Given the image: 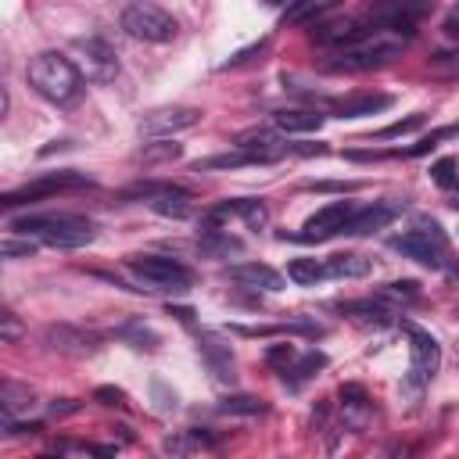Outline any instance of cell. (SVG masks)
<instances>
[{
	"mask_svg": "<svg viewBox=\"0 0 459 459\" xmlns=\"http://www.w3.org/2000/svg\"><path fill=\"white\" fill-rule=\"evenodd\" d=\"M377 26H380V22H377ZM409 40H413L409 33H398V29L380 26V29H373L366 40H359V44H352V47H341V51H330L327 69H330V72H370V69H384V65H391V62L405 51Z\"/></svg>",
	"mask_w": 459,
	"mask_h": 459,
	"instance_id": "3",
	"label": "cell"
},
{
	"mask_svg": "<svg viewBox=\"0 0 459 459\" xmlns=\"http://www.w3.org/2000/svg\"><path fill=\"white\" fill-rule=\"evenodd\" d=\"M352 215H355L352 201H330V204H323L320 212H313V215L305 219L302 234H295L291 241H302V245H320V241H330V238L345 234V226L352 222Z\"/></svg>",
	"mask_w": 459,
	"mask_h": 459,
	"instance_id": "9",
	"label": "cell"
},
{
	"mask_svg": "<svg viewBox=\"0 0 459 459\" xmlns=\"http://www.w3.org/2000/svg\"><path fill=\"white\" fill-rule=\"evenodd\" d=\"M420 126H423V112H416V115H409V119H402V122L384 126L377 137H380V140H391V137H405V133H413V129H420Z\"/></svg>",
	"mask_w": 459,
	"mask_h": 459,
	"instance_id": "32",
	"label": "cell"
},
{
	"mask_svg": "<svg viewBox=\"0 0 459 459\" xmlns=\"http://www.w3.org/2000/svg\"><path fill=\"white\" fill-rule=\"evenodd\" d=\"M197 248L208 252V255H241V241L222 234V230H204V238L197 241Z\"/></svg>",
	"mask_w": 459,
	"mask_h": 459,
	"instance_id": "26",
	"label": "cell"
},
{
	"mask_svg": "<svg viewBox=\"0 0 459 459\" xmlns=\"http://www.w3.org/2000/svg\"><path fill=\"white\" fill-rule=\"evenodd\" d=\"M391 248L402 252L405 259L420 263V266H430V270H441L445 266V234H441V226L434 219H416L413 230H405V234L391 238Z\"/></svg>",
	"mask_w": 459,
	"mask_h": 459,
	"instance_id": "4",
	"label": "cell"
},
{
	"mask_svg": "<svg viewBox=\"0 0 459 459\" xmlns=\"http://www.w3.org/2000/svg\"><path fill=\"white\" fill-rule=\"evenodd\" d=\"M26 79H29V87L44 101H51L58 108L79 101V94H83V72H79V65L72 58L58 54V51H40L37 58H29Z\"/></svg>",
	"mask_w": 459,
	"mask_h": 459,
	"instance_id": "2",
	"label": "cell"
},
{
	"mask_svg": "<svg viewBox=\"0 0 459 459\" xmlns=\"http://www.w3.org/2000/svg\"><path fill=\"white\" fill-rule=\"evenodd\" d=\"M0 255H4V259H29V255H37V241H15V238H4V245H0Z\"/></svg>",
	"mask_w": 459,
	"mask_h": 459,
	"instance_id": "31",
	"label": "cell"
},
{
	"mask_svg": "<svg viewBox=\"0 0 459 459\" xmlns=\"http://www.w3.org/2000/svg\"><path fill=\"white\" fill-rule=\"evenodd\" d=\"M72 51L79 54V72L90 83H115L119 76V54L101 37H79L72 40Z\"/></svg>",
	"mask_w": 459,
	"mask_h": 459,
	"instance_id": "8",
	"label": "cell"
},
{
	"mask_svg": "<svg viewBox=\"0 0 459 459\" xmlns=\"http://www.w3.org/2000/svg\"><path fill=\"white\" fill-rule=\"evenodd\" d=\"M137 194H144V201L151 204V212H158L165 219H187L190 215V197L179 187L158 183V187H140Z\"/></svg>",
	"mask_w": 459,
	"mask_h": 459,
	"instance_id": "13",
	"label": "cell"
},
{
	"mask_svg": "<svg viewBox=\"0 0 459 459\" xmlns=\"http://www.w3.org/2000/svg\"><path fill=\"white\" fill-rule=\"evenodd\" d=\"M47 341H54V348L65 352V355H90L97 348V338L79 334V330H69V327H51L47 330Z\"/></svg>",
	"mask_w": 459,
	"mask_h": 459,
	"instance_id": "19",
	"label": "cell"
},
{
	"mask_svg": "<svg viewBox=\"0 0 459 459\" xmlns=\"http://www.w3.org/2000/svg\"><path fill=\"white\" fill-rule=\"evenodd\" d=\"M288 277L298 284V288H316L320 280H327V263H316V259H295L288 266Z\"/></svg>",
	"mask_w": 459,
	"mask_h": 459,
	"instance_id": "24",
	"label": "cell"
},
{
	"mask_svg": "<svg viewBox=\"0 0 459 459\" xmlns=\"http://www.w3.org/2000/svg\"><path fill=\"white\" fill-rule=\"evenodd\" d=\"M323 366H327V355H323V352H309V355H298L280 377H284V384H288L291 391H298V388H302L305 380H313Z\"/></svg>",
	"mask_w": 459,
	"mask_h": 459,
	"instance_id": "20",
	"label": "cell"
},
{
	"mask_svg": "<svg viewBox=\"0 0 459 459\" xmlns=\"http://www.w3.org/2000/svg\"><path fill=\"white\" fill-rule=\"evenodd\" d=\"M430 176H434L438 187H455V162H452V158L434 162V165H430Z\"/></svg>",
	"mask_w": 459,
	"mask_h": 459,
	"instance_id": "35",
	"label": "cell"
},
{
	"mask_svg": "<svg viewBox=\"0 0 459 459\" xmlns=\"http://www.w3.org/2000/svg\"><path fill=\"white\" fill-rule=\"evenodd\" d=\"M201 122V112L197 108H187V104H172V108H154L147 112L140 122H137V133L144 140H165V137H176L183 129H194Z\"/></svg>",
	"mask_w": 459,
	"mask_h": 459,
	"instance_id": "11",
	"label": "cell"
},
{
	"mask_svg": "<svg viewBox=\"0 0 459 459\" xmlns=\"http://www.w3.org/2000/svg\"><path fill=\"white\" fill-rule=\"evenodd\" d=\"M338 313H345V316H352L359 323H373V327H384L391 320V313L380 302H341Z\"/></svg>",
	"mask_w": 459,
	"mask_h": 459,
	"instance_id": "23",
	"label": "cell"
},
{
	"mask_svg": "<svg viewBox=\"0 0 459 459\" xmlns=\"http://www.w3.org/2000/svg\"><path fill=\"white\" fill-rule=\"evenodd\" d=\"M366 402H370V398H366V391H363L359 384H345V388H341V405H345L348 413H363Z\"/></svg>",
	"mask_w": 459,
	"mask_h": 459,
	"instance_id": "33",
	"label": "cell"
},
{
	"mask_svg": "<svg viewBox=\"0 0 459 459\" xmlns=\"http://www.w3.org/2000/svg\"><path fill=\"white\" fill-rule=\"evenodd\" d=\"M119 26L133 37V40H144V44H169L176 37V19L158 8V4H147V0H137V4H126L122 15H119Z\"/></svg>",
	"mask_w": 459,
	"mask_h": 459,
	"instance_id": "6",
	"label": "cell"
},
{
	"mask_svg": "<svg viewBox=\"0 0 459 459\" xmlns=\"http://www.w3.org/2000/svg\"><path fill=\"white\" fill-rule=\"evenodd\" d=\"M409 330V352H413V366H409V384H405V391L409 395H420L430 380H434V373H438V366H441V345L427 334V330H416V327H405Z\"/></svg>",
	"mask_w": 459,
	"mask_h": 459,
	"instance_id": "10",
	"label": "cell"
},
{
	"mask_svg": "<svg viewBox=\"0 0 459 459\" xmlns=\"http://www.w3.org/2000/svg\"><path fill=\"white\" fill-rule=\"evenodd\" d=\"M334 4H295L284 12V26H298V22H313V19H323L330 15Z\"/></svg>",
	"mask_w": 459,
	"mask_h": 459,
	"instance_id": "27",
	"label": "cell"
},
{
	"mask_svg": "<svg viewBox=\"0 0 459 459\" xmlns=\"http://www.w3.org/2000/svg\"><path fill=\"white\" fill-rule=\"evenodd\" d=\"M126 270L144 280L151 291H172V295H183L190 291L194 284V273L179 263V259H169V255H133L126 263Z\"/></svg>",
	"mask_w": 459,
	"mask_h": 459,
	"instance_id": "5",
	"label": "cell"
},
{
	"mask_svg": "<svg viewBox=\"0 0 459 459\" xmlns=\"http://www.w3.org/2000/svg\"><path fill=\"white\" fill-rule=\"evenodd\" d=\"M391 104H395V97H391V94H348V97L334 101L330 108H334V115H338V119H366V115H380V112H388Z\"/></svg>",
	"mask_w": 459,
	"mask_h": 459,
	"instance_id": "15",
	"label": "cell"
},
{
	"mask_svg": "<svg viewBox=\"0 0 459 459\" xmlns=\"http://www.w3.org/2000/svg\"><path fill=\"white\" fill-rule=\"evenodd\" d=\"M0 405H4V420H19L37 405V395L19 380H4L0 384Z\"/></svg>",
	"mask_w": 459,
	"mask_h": 459,
	"instance_id": "17",
	"label": "cell"
},
{
	"mask_svg": "<svg viewBox=\"0 0 459 459\" xmlns=\"http://www.w3.org/2000/svg\"><path fill=\"white\" fill-rule=\"evenodd\" d=\"M0 338H4L8 345L22 338V323L15 320V313H12V309H4V316H0Z\"/></svg>",
	"mask_w": 459,
	"mask_h": 459,
	"instance_id": "37",
	"label": "cell"
},
{
	"mask_svg": "<svg viewBox=\"0 0 459 459\" xmlns=\"http://www.w3.org/2000/svg\"><path fill=\"white\" fill-rule=\"evenodd\" d=\"M402 208H405V201H373L370 208H363V212H355V215H352V222L345 226V234H348V238L377 234V230L391 226V222L402 215Z\"/></svg>",
	"mask_w": 459,
	"mask_h": 459,
	"instance_id": "12",
	"label": "cell"
},
{
	"mask_svg": "<svg viewBox=\"0 0 459 459\" xmlns=\"http://www.w3.org/2000/svg\"><path fill=\"white\" fill-rule=\"evenodd\" d=\"M12 234H26L29 241L37 238L47 248H83L97 238V222L76 212H58V215H26V219H12Z\"/></svg>",
	"mask_w": 459,
	"mask_h": 459,
	"instance_id": "1",
	"label": "cell"
},
{
	"mask_svg": "<svg viewBox=\"0 0 459 459\" xmlns=\"http://www.w3.org/2000/svg\"><path fill=\"white\" fill-rule=\"evenodd\" d=\"M370 273H373V263L363 259V255H330L327 259V277L359 280V277H370Z\"/></svg>",
	"mask_w": 459,
	"mask_h": 459,
	"instance_id": "22",
	"label": "cell"
},
{
	"mask_svg": "<svg viewBox=\"0 0 459 459\" xmlns=\"http://www.w3.org/2000/svg\"><path fill=\"white\" fill-rule=\"evenodd\" d=\"M266 359H270V366H280V373L298 359V348L295 345H273L270 352H266Z\"/></svg>",
	"mask_w": 459,
	"mask_h": 459,
	"instance_id": "34",
	"label": "cell"
},
{
	"mask_svg": "<svg viewBox=\"0 0 459 459\" xmlns=\"http://www.w3.org/2000/svg\"><path fill=\"white\" fill-rule=\"evenodd\" d=\"M119 334H122V338H133L137 348H154V345H158V338H154L147 327H140V323H129V327H122Z\"/></svg>",
	"mask_w": 459,
	"mask_h": 459,
	"instance_id": "36",
	"label": "cell"
},
{
	"mask_svg": "<svg viewBox=\"0 0 459 459\" xmlns=\"http://www.w3.org/2000/svg\"><path fill=\"white\" fill-rule=\"evenodd\" d=\"M377 298L380 302H420V288L413 280H395V284H384Z\"/></svg>",
	"mask_w": 459,
	"mask_h": 459,
	"instance_id": "28",
	"label": "cell"
},
{
	"mask_svg": "<svg viewBox=\"0 0 459 459\" xmlns=\"http://www.w3.org/2000/svg\"><path fill=\"white\" fill-rule=\"evenodd\" d=\"M215 409L226 413V416H263L266 413V402L255 398V395H226Z\"/></svg>",
	"mask_w": 459,
	"mask_h": 459,
	"instance_id": "25",
	"label": "cell"
},
{
	"mask_svg": "<svg viewBox=\"0 0 459 459\" xmlns=\"http://www.w3.org/2000/svg\"><path fill=\"white\" fill-rule=\"evenodd\" d=\"M327 115L320 112H305V108H284V112H273V126L280 133H313L323 126Z\"/></svg>",
	"mask_w": 459,
	"mask_h": 459,
	"instance_id": "18",
	"label": "cell"
},
{
	"mask_svg": "<svg viewBox=\"0 0 459 459\" xmlns=\"http://www.w3.org/2000/svg\"><path fill=\"white\" fill-rule=\"evenodd\" d=\"M448 137H455V126H441V129H434V133H427V137H420L413 147H405L402 154L405 158H416V154H427L430 147H438V140H448Z\"/></svg>",
	"mask_w": 459,
	"mask_h": 459,
	"instance_id": "29",
	"label": "cell"
},
{
	"mask_svg": "<svg viewBox=\"0 0 459 459\" xmlns=\"http://www.w3.org/2000/svg\"><path fill=\"white\" fill-rule=\"evenodd\" d=\"M215 445V438L212 434H204V430H197V427H190V430H179V434H172V438H165V452L169 455H190V452H197V448H212Z\"/></svg>",
	"mask_w": 459,
	"mask_h": 459,
	"instance_id": "21",
	"label": "cell"
},
{
	"mask_svg": "<svg viewBox=\"0 0 459 459\" xmlns=\"http://www.w3.org/2000/svg\"><path fill=\"white\" fill-rule=\"evenodd\" d=\"M97 398H108V405H122V391L115 388H97Z\"/></svg>",
	"mask_w": 459,
	"mask_h": 459,
	"instance_id": "39",
	"label": "cell"
},
{
	"mask_svg": "<svg viewBox=\"0 0 459 459\" xmlns=\"http://www.w3.org/2000/svg\"><path fill=\"white\" fill-rule=\"evenodd\" d=\"M266 51V40H259V44H252V47H245V51H238L234 58H226L222 62V69H238V65H245V62H252V54H263Z\"/></svg>",
	"mask_w": 459,
	"mask_h": 459,
	"instance_id": "38",
	"label": "cell"
},
{
	"mask_svg": "<svg viewBox=\"0 0 459 459\" xmlns=\"http://www.w3.org/2000/svg\"><path fill=\"white\" fill-rule=\"evenodd\" d=\"M76 187H90L87 172H76V169H62V172H51V176H40L19 190H8L0 197V208H19V204H37L51 194H62V190H76Z\"/></svg>",
	"mask_w": 459,
	"mask_h": 459,
	"instance_id": "7",
	"label": "cell"
},
{
	"mask_svg": "<svg viewBox=\"0 0 459 459\" xmlns=\"http://www.w3.org/2000/svg\"><path fill=\"white\" fill-rule=\"evenodd\" d=\"M226 280L238 284V288H248V291H280L284 288V277L263 263H241V266H230L226 270Z\"/></svg>",
	"mask_w": 459,
	"mask_h": 459,
	"instance_id": "14",
	"label": "cell"
},
{
	"mask_svg": "<svg viewBox=\"0 0 459 459\" xmlns=\"http://www.w3.org/2000/svg\"><path fill=\"white\" fill-rule=\"evenodd\" d=\"M197 348H201L208 370L215 373V380H234V352H230V345H222L215 338H201Z\"/></svg>",
	"mask_w": 459,
	"mask_h": 459,
	"instance_id": "16",
	"label": "cell"
},
{
	"mask_svg": "<svg viewBox=\"0 0 459 459\" xmlns=\"http://www.w3.org/2000/svg\"><path fill=\"white\" fill-rule=\"evenodd\" d=\"M179 154H183V144H158V147H140L137 162L151 165V162H169V158H179Z\"/></svg>",
	"mask_w": 459,
	"mask_h": 459,
	"instance_id": "30",
	"label": "cell"
}]
</instances>
